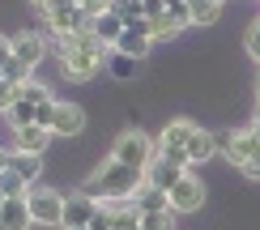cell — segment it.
I'll list each match as a JSON object with an SVG mask.
<instances>
[{"label":"cell","instance_id":"1","mask_svg":"<svg viewBox=\"0 0 260 230\" xmlns=\"http://www.w3.org/2000/svg\"><path fill=\"white\" fill-rule=\"evenodd\" d=\"M56 56H60V73L69 77V81H90V77L107 64V43L94 35V30L60 35L56 39Z\"/></svg>","mask_w":260,"mask_h":230},{"label":"cell","instance_id":"2","mask_svg":"<svg viewBox=\"0 0 260 230\" xmlns=\"http://www.w3.org/2000/svg\"><path fill=\"white\" fill-rule=\"evenodd\" d=\"M141 183H145V175L141 171H133V167H124V162H107V167H99L85 179V196H94V201H107V205H115V201H128Z\"/></svg>","mask_w":260,"mask_h":230},{"label":"cell","instance_id":"3","mask_svg":"<svg viewBox=\"0 0 260 230\" xmlns=\"http://www.w3.org/2000/svg\"><path fill=\"white\" fill-rule=\"evenodd\" d=\"M222 153L231 158V167H239V171L247 175V179H260V128H256V124L226 133Z\"/></svg>","mask_w":260,"mask_h":230},{"label":"cell","instance_id":"4","mask_svg":"<svg viewBox=\"0 0 260 230\" xmlns=\"http://www.w3.org/2000/svg\"><path fill=\"white\" fill-rule=\"evenodd\" d=\"M192 133H197V124H192V119H171V124L158 133V141H154V145H158V158H167V162H175V167L188 171V167H192V158H188Z\"/></svg>","mask_w":260,"mask_h":230},{"label":"cell","instance_id":"5","mask_svg":"<svg viewBox=\"0 0 260 230\" xmlns=\"http://www.w3.org/2000/svg\"><path fill=\"white\" fill-rule=\"evenodd\" d=\"M154 153H158V145H154L145 133H120V141H115V149H111V158L145 175L149 162H154Z\"/></svg>","mask_w":260,"mask_h":230},{"label":"cell","instance_id":"6","mask_svg":"<svg viewBox=\"0 0 260 230\" xmlns=\"http://www.w3.org/2000/svg\"><path fill=\"white\" fill-rule=\"evenodd\" d=\"M43 17H47V30L51 35H81V30H90V13L77 5V0H56L51 9H43Z\"/></svg>","mask_w":260,"mask_h":230},{"label":"cell","instance_id":"7","mask_svg":"<svg viewBox=\"0 0 260 230\" xmlns=\"http://www.w3.org/2000/svg\"><path fill=\"white\" fill-rule=\"evenodd\" d=\"M26 205H30V217L39 226H64V196L56 188H30Z\"/></svg>","mask_w":260,"mask_h":230},{"label":"cell","instance_id":"8","mask_svg":"<svg viewBox=\"0 0 260 230\" xmlns=\"http://www.w3.org/2000/svg\"><path fill=\"white\" fill-rule=\"evenodd\" d=\"M167 196H171V209H175V213H197V209H201V201H205V188H201L197 175L188 171V175H183V179H179Z\"/></svg>","mask_w":260,"mask_h":230},{"label":"cell","instance_id":"9","mask_svg":"<svg viewBox=\"0 0 260 230\" xmlns=\"http://www.w3.org/2000/svg\"><path fill=\"white\" fill-rule=\"evenodd\" d=\"M99 213V201L85 192H73L64 196V230H77V226H90V217Z\"/></svg>","mask_w":260,"mask_h":230},{"label":"cell","instance_id":"10","mask_svg":"<svg viewBox=\"0 0 260 230\" xmlns=\"http://www.w3.org/2000/svg\"><path fill=\"white\" fill-rule=\"evenodd\" d=\"M13 56L35 73L39 64H43V56H47V43H43V35H35V30H21V35L13 39Z\"/></svg>","mask_w":260,"mask_h":230},{"label":"cell","instance_id":"11","mask_svg":"<svg viewBox=\"0 0 260 230\" xmlns=\"http://www.w3.org/2000/svg\"><path fill=\"white\" fill-rule=\"evenodd\" d=\"M85 133V111L77 103H56V119H51V137H77Z\"/></svg>","mask_w":260,"mask_h":230},{"label":"cell","instance_id":"12","mask_svg":"<svg viewBox=\"0 0 260 230\" xmlns=\"http://www.w3.org/2000/svg\"><path fill=\"white\" fill-rule=\"evenodd\" d=\"M30 205L26 196H5V205H0V230H30Z\"/></svg>","mask_w":260,"mask_h":230},{"label":"cell","instance_id":"13","mask_svg":"<svg viewBox=\"0 0 260 230\" xmlns=\"http://www.w3.org/2000/svg\"><path fill=\"white\" fill-rule=\"evenodd\" d=\"M47 141H51V133H47V128H39V124L13 128V149H17V153H39V158H43Z\"/></svg>","mask_w":260,"mask_h":230},{"label":"cell","instance_id":"14","mask_svg":"<svg viewBox=\"0 0 260 230\" xmlns=\"http://www.w3.org/2000/svg\"><path fill=\"white\" fill-rule=\"evenodd\" d=\"M183 175H188L183 167H175V162H167V158H158V153H154V162H149L145 179L154 183V188H162V192H171V188H175V183L183 179Z\"/></svg>","mask_w":260,"mask_h":230},{"label":"cell","instance_id":"15","mask_svg":"<svg viewBox=\"0 0 260 230\" xmlns=\"http://www.w3.org/2000/svg\"><path fill=\"white\" fill-rule=\"evenodd\" d=\"M133 205H137L141 213H162V209H171V196L145 179V183H141V188L133 192Z\"/></svg>","mask_w":260,"mask_h":230},{"label":"cell","instance_id":"16","mask_svg":"<svg viewBox=\"0 0 260 230\" xmlns=\"http://www.w3.org/2000/svg\"><path fill=\"white\" fill-rule=\"evenodd\" d=\"M90 30L107 43V47H115V43H120V35H124V21H120V13H115V9H103V13L90 21Z\"/></svg>","mask_w":260,"mask_h":230},{"label":"cell","instance_id":"17","mask_svg":"<svg viewBox=\"0 0 260 230\" xmlns=\"http://www.w3.org/2000/svg\"><path fill=\"white\" fill-rule=\"evenodd\" d=\"M149 47H154V39L149 35H137V30H128L124 26V35H120V43H115V51H124V56H133L137 64L149 56Z\"/></svg>","mask_w":260,"mask_h":230},{"label":"cell","instance_id":"18","mask_svg":"<svg viewBox=\"0 0 260 230\" xmlns=\"http://www.w3.org/2000/svg\"><path fill=\"white\" fill-rule=\"evenodd\" d=\"M213 153H218V141H213V133H205V128H197L188 141V158H192V167H201V162H209Z\"/></svg>","mask_w":260,"mask_h":230},{"label":"cell","instance_id":"19","mask_svg":"<svg viewBox=\"0 0 260 230\" xmlns=\"http://www.w3.org/2000/svg\"><path fill=\"white\" fill-rule=\"evenodd\" d=\"M9 167H13L26 183H35L39 175H43V158H39V153H17V149H9Z\"/></svg>","mask_w":260,"mask_h":230},{"label":"cell","instance_id":"20","mask_svg":"<svg viewBox=\"0 0 260 230\" xmlns=\"http://www.w3.org/2000/svg\"><path fill=\"white\" fill-rule=\"evenodd\" d=\"M192 9V26H218L222 17V5H213V0H188Z\"/></svg>","mask_w":260,"mask_h":230},{"label":"cell","instance_id":"21","mask_svg":"<svg viewBox=\"0 0 260 230\" xmlns=\"http://www.w3.org/2000/svg\"><path fill=\"white\" fill-rule=\"evenodd\" d=\"M17 98H21V103H35V107H39V103H56V98H51V90H47L43 81H35V77L17 85Z\"/></svg>","mask_w":260,"mask_h":230},{"label":"cell","instance_id":"22","mask_svg":"<svg viewBox=\"0 0 260 230\" xmlns=\"http://www.w3.org/2000/svg\"><path fill=\"white\" fill-rule=\"evenodd\" d=\"M30 188H35V183H26L13 167H5V171H0V196H26Z\"/></svg>","mask_w":260,"mask_h":230},{"label":"cell","instance_id":"23","mask_svg":"<svg viewBox=\"0 0 260 230\" xmlns=\"http://www.w3.org/2000/svg\"><path fill=\"white\" fill-rule=\"evenodd\" d=\"M145 21H149V35H154V39H175V35H179V26L171 21L167 9H162V13H149Z\"/></svg>","mask_w":260,"mask_h":230},{"label":"cell","instance_id":"24","mask_svg":"<svg viewBox=\"0 0 260 230\" xmlns=\"http://www.w3.org/2000/svg\"><path fill=\"white\" fill-rule=\"evenodd\" d=\"M111 9L120 13V21H124V26H133V21H141V17H145V0H111Z\"/></svg>","mask_w":260,"mask_h":230},{"label":"cell","instance_id":"25","mask_svg":"<svg viewBox=\"0 0 260 230\" xmlns=\"http://www.w3.org/2000/svg\"><path fill=\"white\" fill-rule=\"evenodd\" d=\"M107 69H111V77L128 81V77L137 73V60H133V56H124V51H111V56H107Z\"/></svg>","mask_w":260,"mask_h":230},{"label":"cell","instance_id":"26","mask_svg":"<svg viewBox=\"0 0 260 230\" xmlns=\"http://www.w3.org/2000/svg\"><path fill=\"white\" fill-rule=\"evenodd\" d=\"M175 209H162V213H141V230H175Z\"/></svg>","mask_w":260,"mask_h":230},{"label":"cell","instance_id":"27","mask_svg":"<svg viewBox=\"0 0 260 230\" xmlns=\"http://www.w3.org/2000/svg\"><path fill=\"white\" fill-rule=\"evenodd\" d=\"M9 119H13V128H26V124H35V103H17L9 107Z\"/></svg>","mask_w":260,"mask_h":230},{"label":"cell","instance_id":"28","mask_svg":"<svg viewBox=\"0 0 260 230\" xmlns=\"http://www.w3.org/2000/svg\"><path fill=\"white\" fill-rule=\"evenodd\" d=\"M51 119H56V103H39V107H35V124L51 133Z\"/></svg>","mask_w":260,"mask_h":230},{"label":"cell","instance_id":"29","mask_svg":"<svg viewBox=\"0 0 260 230\" xmlns=\"http://www.w3.org/2000/svg\"><path fill=\"white\" fill-rule=\"evenodd\" d=\"M17 103V85H9V81H0V111H9V107Z\"/></svg>","mask_w":260,"mask_h":230},{"label":"cell","instance_id":"30","mask_svg":"<svg viewBox=\"0 0 260 230\" xmlns=\"http://www.w3.org/2000/svg\"><path fill=\"white\" fill-rule=\"evenodd\" d=\"M77 5H81L85 13H90V21H94V17L103 13V9H111V0H77Z\"/></svg>","mask_w":260,"mask_h":230},{"label":"cell","instance_id":"31","mask_svg":"<svg viewBox=\"0 0 260 230\" xmlns=\"http://www.w3.org/2000/svg\"><path fill=\"white\" fill-rule=\"evenodd\" d=\"M247 51L260 60V21H252V30H247Z\"/></svg>","mask_w":260,"mask_h":230},{"label":"cell","instance_id":"32","mask_svg":"<svg viewBox=\"0 0 260 230\" xmlns=\"http://www.w3.org/2000/svg\"><path fill=\"white\" fill-rule=\"evenodd\" d=\"M13 60V39H0V69Z\"/></svg>","mask_w":260,"mask_h":230},{"label":"cell","instance_id":"33","mask_svg":"<svg viewBox=\"0 0 260 230\" xmlns=\"http://www.w3.org/2000/svg\"><path fill=\"white\" fill-rule=\"evenodd\" d=\"M30 5H35V9H51V5H56V0H30Z\"/></svg>","mask_w":260,"mask_h":230},{"label":"cell","instance_id":"34","mask_svg":"<svg viewBox=\"0 0 260 230\" xmlns=\"http://www.w3.org/2000/svg\"><path fill=\"white\" fill-rule=\"evenodd\" d=\"M252 124L260 128V98H256V111H252Z\"/></svg>","mask_w":260,"mask_h":230},{"label":"cell","instance_id":"35","mask_svg":"<svg viewBox=\"0 0 260 230\" xmlns=\"http://www.w3.org/2000/svg\"><path fill=\"white\" fill-rule=\"evenodd\" d=\"M162 5H167V9H179V5H188V0H162Z\"/></svg>","mask_w":260,"mask_h":230},{"label":"cell","instance_id":"36","mask_svg":"<svg viewBox=\"0 0 260 230\" xmlns=\"http://www.w3.org/2000/svg\"><path fill=\"white\" fill-rule=\"evenodd\" d=\"M256 98H260V81H256Z\"/></svg>","mask_w":260,"mask_h":230},{"label":"cell","instance_id":"37","mask_svg":"<svg viewBox=\"0 0 260 230\" xmlns=\"http://www.w3.org/2000/svg\"><path fill=\"white\" fill-rule=\"evenodd\" d=\"M213 5H226V0H213Z\"/></svg>","mask_w":260,"mask_h":230},{"label":"cell","instance_id":"38","mask_svg":"<svg viewBox=\"0 0 260 230\" xmlns=\"http://www.w3.org/2000/svg\"><path fill=\"white\" fill-rule=\"evenodd\" d=\"M77 230H90V226H77Z\"/></svg>","mask_w":260,"mask_h":230},{"label":"cell","instance_id":"39","mask_svg":"<svg viewBox=\"0 0 260 230\" xmlns=\"http://www.w3.org/2000/svg\"><path fill=\"white\" fill-rule=\"evenodd\" d=\"M137 230H141V226H137Z\"/></svg>","mask_w":260,"mask_h":230}]
</instances>
